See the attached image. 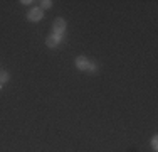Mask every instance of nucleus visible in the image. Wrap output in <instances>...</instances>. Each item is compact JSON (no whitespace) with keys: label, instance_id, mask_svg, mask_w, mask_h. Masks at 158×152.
Wrapping results in <instances>:
<instances>
[{"label":"nucleus","instance_id":"1","mask_svg":"<svg viewBox=\"0 0 158 152\" xmlns=\"http://www.w3.org/2000/svg\"><path fill=\"white\" fill-rule=\"evenodd\" d=\"M52 30H54L56 36H62V32L66 30V20L64 19H56L54 24H52Z\"/></svg>","mask_w":158,"mask_h":152},{"label":"nucleus","instance_id":"2","mask_svg":"<svg viewBox=\"0 0 158 152\" xmlns=\"http://www.w3.org/2000/svg\"><path fill=\"white\" fill-rule=\"evenodd\" d=\"M42 17H44L42 9H32L31 14H29V20H31V22H39Z\"/></svg>","mask_w":158,"mask_h":152},{"label":"nucleus","instance_id":"3","mask_svg":"<svg viewBox=\"0 0 158 152\" xmlns=\"http://www.w3.org/2000/svg\"><path fill=\"white\" fill-rule=\"evenodd\" d=\"M59 42H61V36H56V34H52V36L47 37L46 44L49 46V47H57Z\"/></svg>","mask_w":158,"mask_h":152},{"label":"nucleus","instance_id":"4","mask_svg":"<svg viewBox=\"0 0 158 152\" xmlns=\"http://www.w3.org/2000/svg\"><path fill=\"white\" fill-rule=\"evenodd\" d=\"M76 66L79 68V69H86V66H88V59H86L84 56H79V58H76Z\"/></svg>","mask_w":158,"mask_h":152},{"label":"nucleus","instance_id":"5","mask_svg":"<svg viewBox=\"0 0 158 152\" xmlns=\"http://www.w3.org/2000/svg\"><path fill=\"white\" fill-rule=\"evenodd\" d=\"M86 71H89V73H96V71H98V64L96 63H88Z\"/></svg>","mask_w":158,"mask_h":152},{"label":"nucleus","instance_id":"6","mask_svg":"<svg viewBox=\"0 0 158 152\" xmlns=\"http://www.w3.org/2000/svg\"><path fill=\"white\" fill-rule=\"evenodd\" d=\"M7 79H9V73L7 71H0V85H3Z\"/></svg>","mask_w":158,"mask_h":152},{"label":"nucleus","instance_id":"7","mask_svg":"<svg viewBox=\"0 0 158 152\" xmlns=\"http://www.w3.org/2000/svg\"><path fill=\"white\" fill-rule=\"evenodd\" d=\"M51 5H52L51 0H44V2H40V7H42V9H51Z\"/></svg>","mask_w":158,"mask_h":152},{"label":"nucleus","instance_id":"8","mask_svg":"<svg viewBox=\"0 0 158 152\" xmlns=\"http://www.w3.org/2000/svg\"><path fill=\"white\" fill-rule=\"evenodd\" d=\"M152 145H153V149H156V145H158V142H156V137H153V140H152Z\"/></svg>","mask_w":158,"mask_h":152},{"label":"nucleus","instance_id":"9","mask_svg":"<svg viewBox=\"0 0 158 152\" xmlns=\"http://www.w3.org/2000/svg\"><path fill=\"white\" fill-rule=\"evenodd\" d=\"M0 86H2V85H0Z\"/></svg>","mask_w":158,"mask_h":152}]
</instances>
